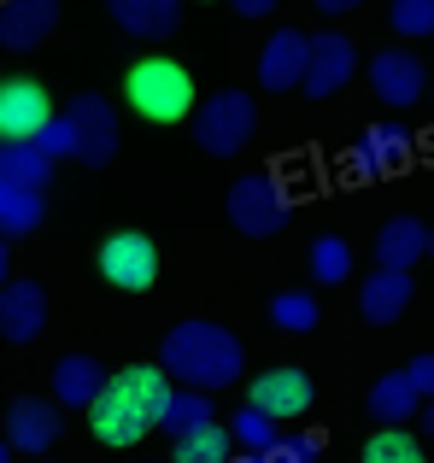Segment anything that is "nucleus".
<instances>
[{"mask_svg": "<svg viewBox=\"0 0 434 463\" xmlns=\"http://www.w3.org/2000/svg\"><path fill=\"white\" fill-rule=\"evenodd\" d=\"M405 306H411V276H405V270H376V276H364V288H358V311H364L376 328L400 323Z\"/></svg>", "mask_w": 434, "mask_h": 463, "instance_id": "20", "label": "nucleus"}, {"mask_svg": "<svg viewBox=\"0 0 434 463\" xmlns=\"http://www.w3.org/2000/svg\"><path fill=\"white\" fill-rule=\"evenodd\" d=\"M306 71H311V35L299 30H276L259 53V89L282 94V89H306Z\"/></svg>", "mask_w": 434, "mask_h": 463, "instance_id": "9", "label": "nucleus"}, {"mask_svg": "<svg viewBox=\"0 0 434 463\" xmlns=\"http://www.w3.org/2000/svg\"><path fill=\"white\" fill-rule=\"evenodd\" d=\"M159 370L171 375V382H183V387L212 393V387L241 382L247 352H241V340L229 335V328H217V323H176L171 335H165V346H159Z\"/></svg>", "mask_w": 434, "mask_h": 463, "instance_id": "2", "label": "nucleus"}, {"mask_svg": "<svg viewBox=\"0 0 434 463\" xmlns=\"http://www.w3.org/2000/svg\"><path fill=\"white\" fill-rule=\"evenodd\" d=\"M171 463H235V458H229V434L212 422L206 434H188V440H176V458H171Z\"/></svg>", "mask_w": 434, "mask_h": 463, "instance_id": "29", "label": "nucleus"}, {"mask_svg": "<svg viewBox=\"0 0 434 463\" xmlns=\"http://www.w3.org/2000/svg\"><path fill=\"white\" fill-rule=\"evenodd\" d=\"M417 259H429V229L417 217H388L376 235V270H411Z\"/></svg>", "mask_w": 434, "mask_h": 463, "instance_id": "19", "label": "nucleus"}, {"mask_svg": "<svg viewBox=\"0 0 434 463\" xmlns=\"http://www.w3.org/2000/svg\"><path fill=\"white\" fill-rule=\"evenodd\" d=\"M47 124H53L47 89L35 77H12L6 89H0V136L6 141H42Z\"/></svg>", "mask_w": 434, "mask_h": 463, "instance_id": "8", "label": "nucleus"}, {"mask_svg": "<svg viewBox=\"0 0 434 463\" xmlns=\"http://www.w3.org/2000/svg\"><path fill=\"white\" fill-rule=\"evenodd\" d=\"M388 24L405 35V42H423V35L434 30V0H400V6L388 12Z\"/></svg>", "mask_w": 434, "mask_h": 463, "instance_id": "30", "label": "nucleus"}, {"mask_svg": "<svg viewBox=\"0 0 434 463\" xmlns=\"http://www.w3.org/2000/svg\"><path fill=\"white\" fill-rule=\"evenodd\" d=\"M65 118H71V129H77V158L89 170H100V165H112V153H118V112L100 100V94H71V106H65Z\"/></svg>", "mask_w": 434, "mask_h": 463, "instance_id": "7", "label": "nucleus"}, {"mask_svg": "<svg viewBox=\"0 0 434 463\" xmlns=\"http://www.w3.org/2000/svg\"><path fill=\"white\" fill-rule=\"evenodd\" d=\"M247 405H259L264 417H306V411H311V375H306V370H288V364H276V370L252 375Z\"/></svg>", "mask_w": 434, "mask_h": 463, "instance_id": "12", "label": "nucleus"}, {"mask_svg": "<svg viewBox=\"0 0 434 463\" xmlns=\"http://www.w3.org/2000/svg\"><path fill=\"white\" fill-rule=\"evenodd\" d=\"M364 463H429V458H423V446H417L405 429H382L376 440L364 446Z\"/></svg>", "mask_w": 434, "mask_h": 463, "instance_id": "27", "label": "nucleus"}, {"mask_svg": "<svg viewBox=\"0 0 434 463\" xmlns=\"http://www.w3.org/2000/svg\"><path fill=\"white\" fill-rule=\"evenodd\" d=\"M42 217H47V194H35V188H0V229H6V241L42 229Z\"/></svg>", "mask_w": 434, "mask_h": 463, "instance_id": "23", "label": "nucleus"}, {"mask_svg": "<svg viewBox=\"0 0 434 463\" xmlns=\"http://www.w3.org/2000/svg\"><path fill=\"white\" fill-rule=\"evenodd\" d=\"M176 387L159 364H129L106 382V393L94 399L89 422L106 446H136L147 429H165V411H171Z\"/></svg>", "mask_w": 434, "mask_h": 463, "instance_id": "1", "label": "nucleus"}, {"mask_svg": "<svg viewBox=\"0 0 434 463\" xmlns=\"http://www.w3.org/2000/svg\"><path fill=\"white\" fill-rule=\"evenodd\" d=\"M235 12H241V18H264V12H270V0H241Z\"/></svg>", "mask_w": 434, "mask_h": 463, "instance_id": "34", "label": "nucleus"}, {"mask_svg": "<svg viewBox=\"0 0 434 463\" xmlns=\"http://www.w3.org/2000/svg\"><path fill=\"white\" fill-rule=\"evenodd\" d=\"M235 463H264V452H235Z\"/></svg>", "mask_w": 434, "mask_h": 463, "instance_id": "35", "label": "nucleus"}, {"mask_svg": "<svg viewBox=\"0 0 434 463\" xmlns=\"http://www.w3.org/2000/svg\"><path fill=\"white\" fill-rule=\"evenodd\" d=\"M417 387H411V375L405 370H393V375H382L376 387H370V417L376 422H388V429H400L405 417H417Z\"/></svg>", "mask_w": 434, "mask_h": 463, "instance_id": "22", "label": "nucleus"}, {"mask_svg": "<svg viewBox=\"0 0 434 463\" xmlns=\"http://www.w3.org/2000/svg\"><path fill=\"white\" fill-rule=\"evenodd\" d=\"M112 24L129 30L136 42H171L183 24V6L176 0H112Z\"/></svg>", "mask_w": 434, "mask_h": 463, "instance_id": "17", "label": "nucleus"}, {"mask_svg": "<svg viewBox=\"0 0 434 463\" xmlns=\"http://www.w3.org/2000/svg\"><path fill=\"white\" fill-rule=\"evenodd\" d=\"M53 24H59L53 0H12V6H0V42H6L12 53H30Z\"/></svg>", "mask_w": 434, "mask_h": 463, "instance_id": "18", "label": "nucleus"}, {"mask_svg": "<svg viewBox=\"0 0 434 463\" xmlns=\"http://www.w3.org/2000/svg\"><path fill=\"white\" fill-rule=\"evenodd\" d=\"M405 375H411V387L423 399H434V352H417V358L405 364Z\"/></svg>", "mask_w": 434, "mask_h": 463, "instance_id": "33", "label": "nucleus"}, {"mask_svg": "<svg viewBox=\"0 0 434 463\" xmlns=\"http://www.w3.org/2000/svg\"><path fill=\"white\" fill-rule=\"evenodd\" d=\"M252 124H259V112H252L247 94H241V89H217L212 100L194 112V141H200L212 158H229V153L247 147Z\"/></svg>", "mask_w": 434, "mask_h": 463, "instance_id": "5", "label": "nucleus"}, {"mask_svg": "<svg viewBox=\"0 0 434 463\" xmlns=\"http://www.w3.org/2000/svg\"><path fill=\"white\" fill-rule=\"evenodd\" d=\"M270 323L288 328V335H306V328H317V299L311 294H276L270 299Z\"/></svg>", "mask_w": 434, "mask_h": 463, "instance_id": "28", "label": "nucleus"}, {"mask_svg": "<svg viewBox=\"0 0 434 463\" xmlns=\"http://www.w3.org/2000/svg\"><path fill=\"white\" fill-rule=\"evenodd\" d=\"M65 434V417H59V405H47V399H12L6 405V446H18V452L42 458L47 446Z\"/></svg>", "mask_w": 434, "mask_h": 463, "instance_id": "11", "label": "nucleus"}, {"mask_svg": "<svg viewBox=\"0 0 434 463\" xmlns=\"http://www.w3.org/2000/svg\"><path fill=\"white\" fill-rule=\"evenodd\" d=\"M124 94L153 124H183V118L194 112V77H188L176 59H141V65H129Z\"/></svg>", "mask_w": 434, "mask_h": 463, "instance_id": "3", "label": "nucleus"}, {"mask_svg": "<svg viewBox=\"0 0 434 463\" xmlns=\"http://www.w3.org/2000/svg\"><path fill=\"white\" fill-rule=\"evenodd\" d=\"M100 276L112 288L147 294L153 276H159V247H153L147 235H136V229H118V235H106V247H100Z\"/></svg>", "mask_w": 434, "mask_h": 463, "instance_id": "6", "label": "nucleus"}, {"mask_svg": "<svg viewBox=\"0 0 434 463\" xmlns=\"http://www.w3.org/2000/svg\"><path fill=\"white\" fill-rule=\"evenodd\" d=\"M106 364L100 358H82V352H71V358H59V370H53V399L65 411H94V399L106 393Z\"/></svg>", "mask_w": 434, "mask_h": 463, "instance_id": "16", "label": "nucleus"}, {"mask_svg": "<svg viewBox=\"0 0 434 463\" xmlns=\"http://www.w3.org/2000/svg\"><path fill=\"white\" fill-rule=\"evenodd\" d=\"M429 259H434V229H429Z\"/></svg>", "mask_w": 434, "mask_h": 463, "instance_id": "37", "label": "nucleus"}, {"mask_svg": "<svg viewBox=\"0 0 434 463\" xmlns=\"http://www.w3.org/2000/svg\"><path fill=\"white\" fill-rule=\"evenodd\" d=\"M288 217H294V200H288V188L276 176H241L235 188H229V223H235L241 235H252V241L282 235Z\"/></svg>", "mask_w": 434, "mask_h": 463, "instance_id": "4", "label": "nucleus"}, {"mask_svg": "<svg viewBox=\"0 0 434 463\" xmlns=\"http://www.w3.org/2000/svg\"><path fill=\"white\" fill-rule=\"evenodd\" d=\"M423 429L434 434V399H429V411H423Z\"/></svg>", "mask_w": 434, "mask_h": 463, "instance_id": "36", "label": "nucleus"}, {"mask_svg": "<svg viewBox=\"0 0 434 463\" xmlns=\"http://www.w3.org/2000/svg\"><path fill=\"white\" fill-rule=\"evenodd\" d=\"M212 393H200V387H183V393L171 399V411H165V434L171 440H188V434H206L212 429Z\"/></svg>", "mask_w": 434, "mask_h": 463, "instance_id": "24", "label": "nucleus"}, {"mask_svg": "<svg viewBox=\"0 0 434 463\" xmlns=\"http://www.w3.org/2000/svg\"><path fill=\"white\" fill-rule=\"evenodd\" d=\"M353 71H358L353 35H341V30L311 35V71H306V94H311V100H323V94L346 89V77H353Z\"/></svg>", "mask_w": 434, "mask_h": 463, "instance_id": "10", "label": "nucleus"}, {"mask_svg": "<svg viewBox=\"0 0 434 463\" xmlns=\"http://www.w3.org/2000/svg\"><path fill=\"white\" fill-rule=\"evenodd\" d=\"M229 434H235L247 452H270V446L282 440V434H276V417H264L259 405H241V411H235V422H229Z\"/></svg>", "mask_w": 434, "mask_h": 463, "instance_id": "26", "label": "nucleus"}, {"mask_svg": "<svg viewBox=\"0 0 434 463\" xmlns=\"http://www.w3.org/2000/svg\"><path fill=\"white\" fill-rule=\"evenodd\" d=\"M35 147H42L47 158H77V129H71V118H65V112H59V118H53V124H47V136H42V141H35Z\"/></svg>", "mask_w": 434, "mask_h": 463, "instance_id": "32", "label": "nucleus"}, {"mask_svg": "<svg viewBox=\"0 0 434 463\" xmlns=\"http://www.w3.org/2000/svg\"><path fill=\"white\" fill-rule=\"evenodd\" d=\"M423 82H429L423 59L405 53V47H388V53L370 59V89H376L388 106H411L417 94H423Z\"/></svg>", "mask_w": 434, "mask_h": 463, "instance_id": "13", "label": "nucleus"}, {"mask_svg": "<svg viewBox=\"0 0 434 463\" xmlns=\"http://www.w3.org/2000/svg\"><path fill=\"white\" fill-rule=\"evenodd\" d=\"M317 458H323L317 434H282V440L264 452V463H317Z\"/></svg>", "mask_w": 434, "mask_h": 463, "instance_id": "31", "label": "nucleus"}, {"mask_svg": "<svg viewBox=\"0 0 434 463\" xmlns=\"http://www.w3.org/2000/svg\"><path fill=\"white\" fill-rule=\"evenodd\" d=\"M53 182V158H47L35 141H6L0 147V188H35L42 194Z\"/></svg>", "mask_w": 434, "mask_h": 463, "instance_id": "21", "label": "nucleus"}, {"mask_svg": "<svg viewBox=\"0 0 434 463\" xmlns=\"http://www.w3.org/2000/svg\"><path fill=\"white\" fill-rule=\"evenodd\" d=\"M42 328H47L42 282H6V294H0V335H6L12 346H24V340H35Z\"/></svg>", "mask_w": 434, "mask_h": 463, "instance_id": "15", "label": "nucleus"}, {"mask_svg": "<svg viewBox=\"0 0 434 463\" xmlns=\"http://www.w3.org/2000/svg\"><path fill=\"white\" fill-rule=\"evenodd\" d=\"M411 158V129L405 124H370L353 147V170L358 176H388V170H405Z\"/></svg>", "mask_w": 434, "mask_h": 463, "instance_id": "14", "label": "nucleus"}, {"mask_svg": "<svg viewBox=\"0 0 434 463\" xmlns=\"http://www.w3.org/2000/svg\"><path fill=\"white\" fill-rule=\"evenodd\" d=\"M311 276H317L323 288L346 282V276H353V247H346L341 235H317L311 241Z\"/></svg>", "mask_w": 434, "mask_h": 463, "instance_id": "25", "label": "nucleus"}]
</instances>
